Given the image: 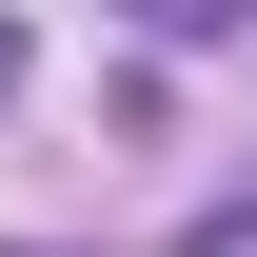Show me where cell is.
<instances>
[{
  "label": "cell",
  "mask_w": 257,
  "mask_h": 257,
  "mask_svg": "<svg viewBox=\"0 0 257 257\" xmlns=\"http://www.w3.org/2000/svg\"><path fill=\"white\" fill-rule=\"evenodd\" d=\"M0 79H20V40H0Z\"/></svg>",
  "instance_id": "6da1fadb"
}]
</instances>
